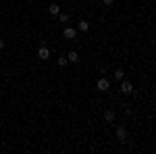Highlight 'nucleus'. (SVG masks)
<instances>
[{"instance_id": "f257e3e1", "label": "nucleus", "mask_w": 156, "mask_h": 154, "mask_svg": "<svg viewBox=\"0 0 156 154\" xmlns=\"http://www.w3.org/2000/svg\"><path fill=\"white\" fill-rule=\"evenodd\" d=\"M37 59L40 60H48L50 59V48L46 44H42V46L37 48Z\"/></svg>"}, {"instance_id": "f03ea898", "label": "nucleus", "mask_w": 156, "mask_h": 154, "mask_svg": "<svg viewBox=\"0 0 156 154\" xmlns=\"http://www.w3.org/2000/svg\"><path fill=\"white\" fill-rule=\"evenodd\" d=\"M62 38L69 40V42H73V40L77 38V29H75V27H65V29H62Z\"/></svg>"}, {"instance_id": "7ed1b4c3", "label": "nucleus", "mask_w": 156, "mask_h": 154, "mask_svg": "<svg viewBox=\"0 0 156 154\" xmlns=\"http://www.w3.org/2000/svg\"><path fill=\"white\" fill-rule=\"evenodd\" d=\"M96 90L98 92H108V90H110V81H108L106 77H100L98 83H96Z\"/></svg>"}, {"instance_id": "20e7f679", "label": "nucleus", "mask_w": 156, "mask_h": 154, "mask_svg": "<svg viewBox=\"0 0 156 154\" xmlns=\"http://www.w3.org/2000/svg\"><path fill=\"white\" fill-rule=\"evenodd\" d=\"M115 133H117V140H119V142H127V127H125V125H119Z\"/></svg>"}, {"instance_id": "39448f33", "label": "nucleus", "mask_w": 156, "mask_h": 154, "mask_svg": "<svg viewBox=\"0 0 156 154\" xmlns=\"http://www.w3.org/2000/svg\"><path fill=\"white\" fill-rule=\"evenodd\" d=\"M121 92L123 94H133V85H131V81H127V79H121Z\"/></svg>"}, {"instance_id": "423d86ee", "label": "nucleus", "mask_w": 156, "mask_h": 154, "mask_svg": "<svg viewBox=\"0 0 156 154\" xmlns=\"http://www.w3.org/2000/svg\"><path fill=\"white\" fill-rule=\"evenodd\" d=\"M48 13H50V15H54V17H56V15L60 13V6L56 4V2H52V4L48 6Z\"/></svg>"}, {"instance_id": "0eeeda50", "label": "nucleus", "mask_w": 156, "mask_h": 154, "mask_svg": "<svg viewBox=\"0 0 156 154\" xmlns=\"http://www.w3.org/2000/svg\"><path fill=\"white\" fill-rule=\"evenodd\" d=\"M67 60H69V63H77V60H79V54H77V50H71V52L67 54Z\"/></svg>"}, {"instance_id": "6e6552de", "label": "nucleus", "mask_w": 156, "mask_h": 154, "mask_svg": "<svg viewBox=\"0 0 156 154\" xmlns=\"http://www.w3.org/2000/svg\"><path fill=\"white\" fill-rule=\"evenodd\" d=\"M112 75H115V79H119V81H121V79H125V69H121V67H119V69H115Z\"/></svg>"}, {"instance_id": "1a4fd4ad", "label": "nucleus", "mask_w": 156, "mask_h": 154, "mask_svg": "<svg viewBox=\"0 0 156 154\" xmlns=\"http://www.w3.org/2000/svg\"><path fill=\"white\" fill-rule=\"evenodd\" d=\"M104 121H106V123H112V121H115V110H106V113H104Z\"/></svg>"}, {"instance_id": "9d476101", "label": "nucleus", "mask_w": 156, "mask_h": 154, "mask_svg": "<svg viewBox=\"0 0 156 154\" xmlns=\"http://www.w3.org/2000/svg\"><path fill=\"white\" fill-rule=\"evenodd\" d=\"M77 29H79V31H87V29H90V23H87V21H79V23H77Z\"/></svg>"}, {"instance_id": "9b49d317", "label": "nucleus", "mask_w": 156, "mask_h": 154, "mask_svg": "<svg viewBox=\"0 0 156 154\" xmlns=\"http://www.w3.org/2000/svg\"><path fill=\"white\" fill-rule=\"evenodd\" d=\"M56 17H58V21H60V23H69V15H67V13H58Z\"/></svg>"}, {"instance_id": "f8f14e48", "label": "nucleus", "mask_w": 156, "mask_h": 154, "mask_svg": "<svg viewBox=\"0 0 156 154\" xmlns=\"http://www.w3.org/2000/svg\"><path fill=\"white\" fill-rule=\"evenodd\" d=\"M67 65H69L67 56H58V67H67Z\"/></svg>"}, {"instance_id": "ddd939ff", "label": "nucleus", "mask_w": 156, "mask_h": 154, "mask_svg": "<svg viewBox=\"0 0 156 154\" xmlns=\"http://www.w3.org/2000/svg\"><path fill=\"white\" fill-rule=\"evenodd\" d=\"M112 2H115V0H102V4H106V6H110Z\"/></svg>"}, {"instance_id": "4468645a", "label": "nucleus", "mask_w": 156, "mask_h": 154, "mask_svg": "<svg viewBox=\"0 0 156 154\" xmlns=\"http://www.w3.org/2000/svg\"><path fill=\"white\" fill-rule=\"evenodd\" d=\"M0 50H4V40L0 38Z\"/></svg>"}]
</instances>
